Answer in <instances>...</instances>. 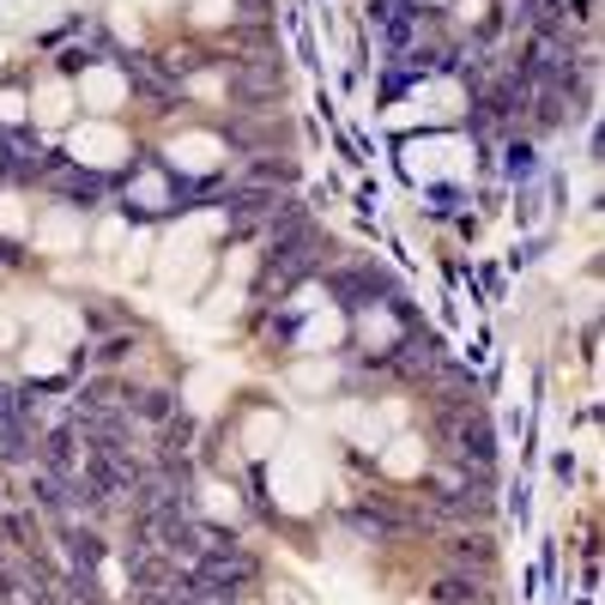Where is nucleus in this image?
Segmentation results:
<instances>
[{"label":"nucleus","instance_id":"a211bd4d","mask_svg":"<svg viewBox=\"0 0 605 605\" xmlns=\"http://www.w3.org/2000/svg\"><path fill=\"white\" fill-rule=\"evenodd\" d=\"M200 497H206V514H218V521H237V490L206 485V490H200Z\"/></svg>","mask_w":605,"mask_h":605},{"label":"nucleus","instance_id":"4468645a","mask_svg":"<svg viewBox=\"0 0 605 605\" xmlns=\"http://www.w3.org/2000/svg\"><path fill=\"white\" fill-rule=\"evenodd\" d=\"M0 13L13 19V25L37 31V25H49V19H55V0H0Z\"/></svg>","mask_w":605,"mask_h":605},{"label":"nucleus","instance_id":"c756f323","mask_svg":"<svg viewBox=\"0 0 605 605\" xmlns=\"http://www.w3.org/2000/svg\"><path fill=\"white\" fill-rule=\"evenodd\" d=\"M0 61H7V43H0Z\"/></svg>","mask_w":605,"mask_h":605},{"label":"nucleus","instance_id":"f3484780","mask_svg":"<svg viewBox=\"0 0 605 605\" xmlns=\"http://www.w3.org/2000/svg\"><path fill=\"white\" fill-rule=\"evenodd\" d=\"M31 321H37L43 333H55V340H73V333H80V321L67 316V309H37Z\"/></svg>","mask_w":605,"mask_h":605},{"label":"nucleus","instance_id":"39448f33","mask_svg":"<svg viewBox=\"0 0 605 605\" xmlns=\"http://www.w3.org/2000/svg\"><path fill=\"white\" fill-rule=\"evenodd\" d=\"M218 158H224V145L212 140V133H176V140H170V164H176V170H188V176L218 170Z\"/></svg>","mask_w":605,"mask_h":605},{"label":"nucleus","instance_id":"9d476101","mask_svg":"<svg viewBox=\"0 0 605 605\" xmlns=\"http://www.w3.org/2000/svg\"><path fill=\"white\" fill-rule=\"evenodd\" d=\"M340 333H345V321H340V316H333V309H316V316L302 321V333H297V345H302V352H328V345H333V340H340Z\"/></svg>","mask_w":605,"mask_h":605},{"label":"nucleus","instance_id":"1a4fd4ad","mask_svg":"<svg viewBox=\"0 0 605 605\" xmlns=\"http://www.w3.org/2000/svg\"><path fill=\"white\" fill-rule=\"evenodd\" d=\"M67 109H73V92H67L61 80L37 85V97H31V116H37L43 128H61V121H67Z\"/></svg>","mask_w":605,"mask_h":605},{"label":"nucleus","instance_id":"6ab92c4d","mask_svg":"<svg viewBox=\"0 0 605 605\" xmlns=\"http://www.w3.org/2000/svg\"><path fill=\"white\" fill-rule=\"evenodd\" d=\"M145 254H152V237L133 230V242H121V273H145Z\"/></svg>","mask_w":605,"mask_h":605},{"label":"nucleus","instance_id":"412c9836","mask_svg":"<svg viewBox=\"0 0 605 605\" xmlns=\"http://www.w3.org/2000/svg\"><path fill=\"white\" fill-rule=\"evenodd\" d=\"M364 340H369V345H388V340H394V316L369 309V316H364Z\"/></svg>","mask_w":605,"mask_h":605},{"label":"nucleus","instance_id":"7ed1b4c3","mask_svg":"<svg viewBox=\"0 0 605 605\" xmlns=\"http://www.w3.org/2000/svg\"><path fill=\"white\" fill-rule=\"evenodd\" d=\"M406 170L418 182H442V176H466L473 170V152L461 140H412L406 145Z\"/></svg>","mask_w":605,"mask_h":605},{"label":"nucleus","instance_id":"f8f14e48","mask_svg":"<svg viewBox=\"0 0 605 605\" xmlns=\"http://www.w3.org/2000/svg\"><path fill=\"white\" fill-rule=\"evenodd\" d=\"M333 424H340L345 436H357L364 448H382V418H376V412H364V406H340V412H333Z\"/></svg>","mask_w":605,"mask_h":605},{"label":"nucleus","instance_id":"2eb2a0df","mask_svg":"<svg viewBox=\"0 0 605 605\" xmlns=\"http://www.w3.org/2000/svg\"><path fill=\"white\" fill-rule=\"evenodd\" d=\"M242 442H249V454H273L278 448V418L273 412H254L249 430H242Z\"/></svg>","mask_w":605,"mask_h":605},{"label":"nucleus","instance_id":"cd10ccee","mask_svg":"<svg viewBox=\"0 0 605 605\" xmlns=\"http://www.w3.org/2000/svg\"><path fill=\"white\" fill-rule=\"evenodd\" d=\"M116 37L140 43V19H133V7H116Z\"/></svg>","mask_w":605,"mask_h":605},{"label":"nucleus","instance_id":"4be33fe9","mask_svg":"<svg viewBox=\"0 0 605 605\" xmlns=\"http://www.w3.org/2000/svg\"><path fill=\"white\" fill-rule=\"evenodd\" d=\"M237 302H242V285H224L218 297H212V321H224V316H237Z\"/></svg>","mask_w":605,"mask_h":605},{"label":"nucleus","instance_id":"0eeeda50","mask_svg":"<svg viewBox=\"0 0 605 605\" xmlns=\"http://www.w3.org/2000/svg\"><path fill=\"white\" fill-rule=\"evenodd\" d=\"M37 242H49V249H80V242H85L80 212H73V206H49V212H43V224H37Z\"/></svg>","mask_w":605,"mask_h":605},{"label":"nucleus","instance_id":"20e7f679","mask_svg":"<svg viewBox=\"0 0 605 605\" xmlns=\"http://www.w3.org/2000/svg\"><path fill=\"white\" fill-rule=\"evenodd\" d=\"M67 152H73L80 164H92V170H116V164L128 158V133L109 128V121H85V128H73Z\"/></svg>","mask_w":605,"mask_h":605},{"label":"nucleus","instance_id":"dca6fc26","mask_svg":"<svg viewBox=\"0 0 605 605\" xmlns=\"http://www.w3.org/2000/svg\"><path fill=\"white\" fill-rule=\"evenodd\" d=\"M290 388H297V394H328V388H333V364H302V369H290Z\"/></svg>","mask_w":605,"mask_h":605},{"label":"nucleus","instance_id":"393cba45","mask_svg":"<svg viewBox=\"0 0 605 605\" xmlns=\"http://www.w3.org/2000/svg\"><path fill=\"white\" fill-rule=\"evenodd\" d=\"M121 242H128V230H121L116 218H109V224H97V249H104V254H109V249H121Z\"/></svg>","mask_w":605,"mask_h":605},{"label":"nucleus","instance_id":"f257e3e1","mask_svg":"<svg viewBox=\"0 0 605 605\" xmlns=\"http://www.w3.org/2000/svg\"><path fill=\"white\" fill-rule=\"evenodd\" d=\"M212 230H218V218L206 212V218H188V224H176L170 237H164V249H158V278L164 285H194L200 261H206L200 249H206Z\"/></svg>","mask_w":605,"mask_h":605},{"label":"nucleus","instance_id":"f03ea898","mask_svg":"<svg viewBox=\"0 0 605 605\" xmlns=\"http://www.w3.org/2000/svg\"><path fill=\"white\" fill-rule=\"evenodd\" d=\"M273 497L285 502L290 514H309L321 502V461L309 448H278L273 461Z\"/></svg>","mask_w":605,"mask_h":605},{"label":"nucleus","instance_id":"c85d7f7f","mask_svg":"<svg viewBox=\"0 0 605 605\" xmlns=\"http://www.w3.org/2000/svg\"><path fill=\"white\" fill-rule=\"evenodd\" d=\"M133 194H140L145 206H164V182H158V176H140V188H133Z\"/></svg>","mask_w":605,"mask_h":605},{"label":"nucleus","instance_id":"b1692460","mask_svg":"<svg viewBox=\"0 0 605 605\" xmlns=\"http://www.w3.org/2000/svg\"><path fill=\"white\" fill-rule=\"evenodd\" d=\"M273 605H316V600H309L297 581H278V588H273Z\"/></svg>","mask_w":605,"mask_h":605},{"label":"nucleus","instance_id":"423d86ee","mask_svg":"<svg viewBox=\"0 0 605 605\" xmlns=\"http://www.w3.org/2000/svg\"><path fill=\"white\" fill-rule=\"evenodd\" d=\"M400 121H448L461 116V85H424L418 97H412L406 109H394Z\"/></svg>","mask_w":605,"mask_h":605},{"label":"nucleus","instance_id":"5701e85b","mask_svg":"<svg viewBox=\"0 0 605 605\" xmlns=\"http://www.w3.org/2000/svg\"><path fill=\"white\" fill-rule=\"evenodd\" d=\"M194 19H200V25H224V19H230V0H200Z\"/></svg>","mask_w":605,"mask_h":605},{"label":"nucleus","instance_id":"9b49d317","mask_svg":"<svg viewBox=\"0 0 605 605\" xmlns=\"http://www.w3.org/2000/svg\"><path fill=\"white\" fill-rule=\"evenodd\" d=\"M224 388H230V376H224V369H194V376H188V406L212 412L224 400Z\"/></svg>","mask_w":605,"mask_h":605},{"label":"nucleus","instance_id":"6e6552de","mask_svg":"<svg viewBox=\"0 0 605 605\" xmlns=\"http://www.w3.org/2000/svg\"><path fill=\"white\" fill-rule=\"evenodd\" d=\"M80 97L92 109H116L121 97H128V80H121L116 67H92V73H85V85H80Z\"/></svg>","mask_w":605,"mask_h":605},{"label":"nucleus","instance_id":"aec40b11","mask_svg":"<svg viewBox=\"0 0 605 605\" xmlns=\"http://www.w3.org/2000/svg\"><path fill=\"white\" fill-rule=\"evenodd\" d=\"M25 369H31V376H55V369H61V352H55V345H31Z\"/></svg>","mask_w":605,"mask_h":605},{"label":"nucleus","instance_id":"a878e982","mask_svg":"<svg viewBox=\"0 0 605 605\" xmlns=\"http://www.w3.org/2000/svg\"><path fill=\"white\" fill-rule=\"evenodd\" d=\"M25 116H31V104H25L19 92H7V97H0V121H25Z\"/></svg>","mask_w":605,"mask_h":605},{"label":"nucleus","instance_id":"bb28decb","mask_svg":"<svg viewBox=\"0 0 605 605\" xmlns=\"http://www.w3.org/2000/svg\"><path fill=\"white\" fill-rule=\"evenodd\" d=\"M0 230H25V212H19V200H13V194L0 200Z\"/></svg>","mask_w":605,"mask_h":605},{"label":"nucleus","instance_id":"ddd939ff","mask_svg":"<svg viewBox=\"0 0 605 605\" xmlns=\"http://www.w3.org/2000/svg\"><path fill=\"white\" fill-rule=\"evenodd\" d=\"M382 466L394 478H412L424 466V442H412V436H400V442H388V454H382Z\"/></svg>","mask_w":605,"mask_h":605}]
</instances>
